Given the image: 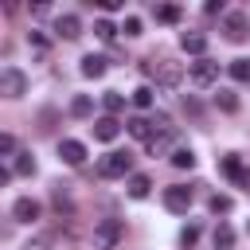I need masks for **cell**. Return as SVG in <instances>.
Returning <instances> with one entry per match:
<instances>
[{
    "label": "cell",
    "instance_id": "obj_32",
    "mask_svg": "<svg viewBox=\"0 0 250 250\" xmlns=\"http://www.w3.org/2000/svg\"><path fill=\"white\" fill-rule=\"evenodd\" d=\"M8 180H12V168H4V164H0V188H4Z\"/></svg>",
    "mask_w": 250,
    "mask_h": 250
},
{
    "label": "cell",
    "instance_id": "obj_4",
    "mask_svg": "<svg viewBox=\"0 0 250 250\" xmlns=\"http://www.w3.org/2000/svg\"><path fill=\"white\" fill-rule=\"evenodd\" d=\"M27 94V74L20 66H4L0 70V98H23Z\"/></svg>",
    "mask_w": 250,
    "mask_h": 250
},
{
    "label": "cell",
    "instance_id": "obj_34",
    "mask_svg": "<svg viewBox=\"0 0 250 250\" xmlns=\"http://www.w3.org/2000/svg\"><path fill=\"white\" fill-rule=\"evenodd\" d=\"M246 230H250V219H246Z\"/></svg>",
    "mask_w": 250,
    "mask_h": 250
},
{
    "label": "cell",
    "instance_id": "obj_9",
    "mask_svg": "<svg viewBox=\"0 0 250 250\" xmlns=\"http://www.w3.org/2000/svg\"><path fill=\"white\" fill-rule=\"evenodd\" d=\"M59 156H62L66 164H74V168H78V164L86 160V145H82V141H70V137H66V141H59Z\"/></svg>",
    "mask_w": 250,
    "mask_h": 250
},
{
    "label": "cell",
    "instance_id": "obj_24",
    "mask_svg": "<svg viewBox=\"0 0 250 250\" xmlns=\"http://www.w3.org/2000/svg\"><path fill=\"white\" fill-rule=\"evenodd\" d=\"M215 102H219V109H227V113H234V109H238V98H234L230 90H219V94H215Z\"/></svg>",
    "mask_w": 250,
    "mask_h": 250
},
{
    "label": "cell",
    "instance_id": "obj_3",
    "mask_svg": "<svg viewBox=\"0 0 250 250\" xmlns=\"http://www.w3.org/2000/svg\"><path fill=\"white\" fill-rule=\"evenodd\" d=\"M129 168H133V156H129V152H105V156L98 160V176H105V180L129 176Z\"/></svg>",
    "mask_w": 250,
    "mask_h": 250
},
{
    "label": "cell",
    "instance_id": "obj_18",
    "mask_svg": "<svg viewBox=\"0 0 250 250\" xmlns=\"http://www.w3.org/2000/svg\"><path fill=\"white\" fill-rule=\"evenodd\" d=\"M172 133H176V129H172ZM172 133H152V137L145 141V145H148V152H152V156H160V152L172 145Z\"/></svg>",
    "mask_w": 250,
    "mask_h": 250
},
{
    "label": "cell",
    "instance_id": "obj_20",
    "mask_svg": "<svg viewBox=\"0 0 250 250\" xmlns=\"http://www.w3.org/2000/svg\"><path fill=\"white\" fill-rule=\"evenodd\" d=\"M94 113V102L86 98V94H78L74 102H70V117H90Z\"/></svg>",
    "mask_w": 250,
    "mask_h": 250
},
{
    "label": "cell",
    "instance_id": "obj_29",
    "mask_svg": "<svg viewBox=\"0 0 250 250\" xmlns=\"http://www.w3.org/2000/svg\"><path fill=\"white\" fill-rule=\"evenodd\" d=\"M94 31H98V39H105V43H109V39L117 35V27H113L109 20H98V23H94Z\"/></svg>",
    "mask_w": 250,
    "mask_h": 250
},
{
    "label": "cell",
    "instance_id": "obj_12",
    "mask_svg": "<svg viewBox=\"0 0 250 250\" xmlns=\"http://www.w3.org/2000/svg\"><path fill=\"white\" fill-rule=\"evenodd\" d=\"M55 31H59L62 39H78V35H82V20L66 12V16H59V23H55Z\"/></svg>",
    "mask_w": 250,
    "mask_h": 250
},
{
    "label": "cell",
    "instance_id": "obj_16",
    "mask_svg": "<svg viewBox=\"0 0 250 250\" xmlns=\"http://www.w3.org/2000/svg\"><path fill=\"white\" fill-rule=\"evenodd\" d=\"M102 105H105V117H117V113L125 109V94H117V90H109V94L102 98Z\"/></svg>",
    "mask_w": 250,
    "mask_h": 250
},
{
    "label": "cell",
    "instance_id": "obj_17",
    "mask_svg": "<svg viewBox=\"0 0 250 250\" xmlns=\"http://www.w3.org/2000/svg\"><path fill=\"white\" fill-rule=\"evenodd\" d=\"M148 191H152V180L148 176H129V195L133 199H145Z\"/></svg>",
    "mask_w": 250,
    "mask_h": 250
},
{
    "label": "cell",
    "instance_id": "obj_21",
    "mask_svg": "<svg viewBox=\"0 0 250 250\" xmlns=\"http://www.w3.org/2000/svg\"><path fill=\"white\" fill-rule=\"evenodd\" d=\"M12 172H16V176H31V172H35V160H31V152H16V164H12Z\"/></svg>",
    "mask_w": 250,
    "mask_h": 250
},
{
    "label": "cell",
    "instance_id": "obj_19",
    "mask_svg": "<svg viewBox=\"0 0 250 250\" xmlns=\"http://www.w3.org/2000/svg\"><path fill=\"white\" fill-rule=\"evenodd\" d=\"M227 70H230V78H234V82H250V59H230V66H227Z\"/></svg>",
    "mask_w": 250,
    "mask_h": 250
},
{
    "label": "cell",
    "instance_id": "obj_15",
    "mask_svg": "<svg viewBox=\"0 0 250 250\" xmlns=\"http://www.w3.org/2000/svg\"><path fill=\"white\" fill-rule=\"evenodd\" d=\"M82 74H86V78H102V74H105V59H102V55H86V59H82Z\"/></svg>",
    "mask_w": 250,
    "mask_h": 250
},
{
    "label": "cell",
    "instance_id": "obj_8",
    "mask_svg": "<svg viewBox=\"0 0 250 250\" xmlns=\"http://www.w3.org/2000/svg\"><path fill=\"white\" fill-rule=\"evenodd\" d=\"M223 172H227V176H230L238 188H250V168H246V164H242L234 152H227V156H223Z\"/></svg>",
    "mask_w": 250,
    "mask_h": 250
},
{
    "label": "cell",
    "instance_id": "obj_13",
    "mask_svg": "<svg viewBox=\"0 0 250 250\" xmlns=\"http://www.w3.org/2000/svg\"><path fill=\"white\" fill-rule=\"evenodd\" d=\"M180 47H184L188 55H203V51H207V35H203V31H184V35H180Z\"/></svg>",
    "mask_w": 250,
    "mask_h": 250
},
{
    "label": "cell",
    "instance_id": "obj_11",
    "mask_svg": "<svg viewBox=\"0 0 250 250\" xmlns=\"http://www.w3.org/2000/svg\"><path fill=\"white\" fill-rule=\"evenodd\" d=\"M12 215H16L20 223H35V219H39V203L23 195V199H16V203H12Z\"/></svg>",
    "mask_w": 250,
    "mask_h": 250
},
{
    "label": "cell",
    "instance_id": "obj_26",
    "mask_svg": "<svg viewBox=\"0 0 250 250\" xmlns=\"http://www.w3.org/2000/svg\"><path fill=\"white\" fill-rule=\"evenodd\" d=\"M156 20H160V23H176V20H180V8H176V4H164V8H156Z\"/></svg>",
    "mask_w": 250,
    "mask_h": 250
},
{
    "label": "cell",
    "instance_id": "obj_6",
    "mask_svg": "<svg viewBox=\"0 0 250 250\" xmlns=\"http://www.w3.org/2000/svg\"><path fill=\"white\" fill-rule=\"evenodd\" d=\"M246 31H250L246 12H227V20H223V35H227L230 43H242V39H246Z\"/></svg>",
    "mask_w": 250,
    "mask_h": 250
},
{
    "label": "cell",
    "instance_id": "obj_22",
    "mask_svg": "<svg viewBox=\"0 0 250 250\" xmlns=\"http://www.w3.org/2000/svg\"><path fill=\"white\" fill-rule=\"evenodd\" d=\"M230 242H234V230L227 223H219L215 227V250H230Z\"/></svg>",
    "mask_w": 250,
    "mask_h": 250
},
{
    "label": "cell",
    "instance_id": "obj_2",
    "mask_svg": "<svg viewBox=\"0 0 250 250\" xmlns=\"http://www.w3.org/2000/svg\"><path fill=\"white\" fill-rule=\"evenodd\" d=\"M145 74H152L160 86H180L184 66H180V62H172V59H160V62H145Z\"/></svg>",
    "mask_w": 250,
    "mask_h": 250
},
{
    "label": "cell",
    "instance_id": "obj_7",
    "mask_svg": "<svg viewBox=\"0 0 250 250\" xmlns=\"http://www.w3.org/2000/svg\"><path fill=\"white\" fill-rule=\"evenodd\" d=\"M188 78H191L195 86H211V82L219 78V62H211V59H195V62L188 66Z\"/></svg>",
    "mask_w": 250,
    "mask_h": 250
},
{
    "label": "cell",
    "instance_id": "obj_30",
    "mask_svg": "<svg viewBox=\"0 0 250 250\" xmlns=\"http://www.w3.org/2000/svg\"><path fill=\"white\" fill-rule=\"evenodd\" d=\"M20 148H16V137L12 133H0V156H16Z\"/></svg>",
    "mask_w": 250,
    "mask_h": 250
},
{
    "label": "cell",
    "instance_id": "obj_31",
    "mask_svg": "<svg viewBox=\"0 0 250 250\" xmlns=\"http://www.w3.org/2000/svg\"><path fill=\"white\" fill-rule=\"evenodd\" d=\"M121 31H125V35H141V20H137V16H129V20H125V27H121Z\"/></svg>",
    "mask_w": 250,
    "mask_h": 250
},
{
    "label": "cell",
    "instance_id": "obj_28",
    "mask_svg": "<svg viewBox=\"0 0 250 250\" xmlns=\"http://www.w3.org/2000/svg\"><path fill=\"white\" fill-rule=\"evenodd\" d=\"M180 242H184V246H195V242H199V223H188V227L180 230Z\"/></svg>",
    "mask_w": 250,
    "mask_h": 250
},
{
    "label": "cell",
    "instance_id": "obj_5",
    "mask_svg": "<svg viewBox=\"0 0 250 250\" xmlns=\"http://www.w3.org/2000/svg\"><path fill=\"white\" fill-rule=\"evenodd\" d=\"M164 207H168L172 215H184V211L191 207V188H184V184L164 188Z\"/></svg>",
    "mask_w": 250,
    "mask_h": 250
},
{
    "label": "cell",
    "instance_id": "obj_1",
    "mask_svg": "<svg viewBox=\"0 0 250 250\" xmlns=\"http://www.w3.org/2000/svg\"><path fill=\"white\" fill-rule=\"evenodd\" d=\"M121 238H125V223H121V219H102V223L94 227V246H98V250H113Z\"/></svg>",
    "mask_w": 250,
    "mask_h": 250
},
{
    "label": "cell",
    "instance_id": "obj_10",
    "mask_svg": "<svg viewBox=\"0 0 250 250\" xmlns=\"http://www.w3.org/2000/svg\"><path fill=\"white\" fill-rule=\"evenodd\" d=\"M117 133H121V121L117 117H98L94 121V137L98 141H117Z\"/></svg>",
    "mask_w": 250,
    "mask_h": 250
},
{
    "label": "cell",
    "instance_id": "obj_25",
    "mask_svg": "<svg viewBox=\"0 0 250 250\" xmlns=\"http://www.w3.org/2000/svg\"><path fill=\"white\" fill-rule=\"evenodd\" d=\"M172 164H176V168H191V164H195V152H191V148H176V152H172Z\"/></svg>",
    "mask_w": 250,
    "mask_h": 250
},
{
    "label": "cell",
    "instance_id": "obj_14",
    "mask_svg": "<svg viewBox=\"0 0 250 250\" xmlns=\"http://www.w3.org/2000/svg\"><path fill=\"white\" fill-rule=\"evenodd\" d=\"M125 129H129L137 141H148V137L156 133V129H152V117H141V113H137V117H129V121H125Z\"/></svg>",
    "mask_w": 250,
    "mask_h": 250
},
{
    "label": "cell",
    "instance_id": "obj_33",
    "mask_svg": "<svg viewBox=\"0 0 250 250\" xmlns=\"http://www.w3.org/2000/svg\"><path fill=\"white\" fill-rule=\"evenodd\" d=\"M23 250H47V242H43V238H39V242H27V246H23Z\"/></svg>",
    "mask_w": 250,
    "mask_h": 250
},
{
    "label": "cell",
    "instance_id": "obj_27",
    "mask_svg": "<svg viewBox=\"0 0 250 250\" xmlns=\"http://www.w3.org/2000/svg\"><path fill=\"white\" fill-rule=\"evenodd\" d=\"M207 207H211L215 215H227V211H230V195H211V199H207Z\"/></svg>",
    "mask_w": 250,
    "mask_h": 250
},
{
    "label": "cell",
    "instance_id": "obj_23",
    "mask_svg": "<svg viewBox=\"0 0 250 250\" xmlns=\"http://www.w3.org/2000/svg\"><path fill=\"white\" fill-rule=\"evenodd\" d=\"M129 98H133V105H137V109H148V105H152V86H137Z\"/></svg>",
    "mask_w": 250,
    "mask_h": 250
}]
</instances>
